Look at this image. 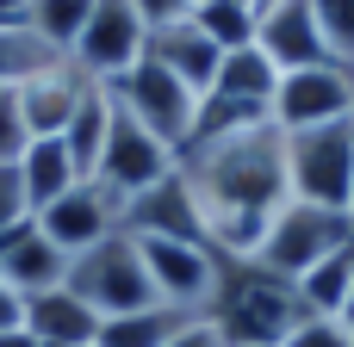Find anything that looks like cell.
Here are the masks:
<instances>
[{
    "mask_svg": "<svg viewBox=\"0 0 354 347\" xmlns=\"http://www.w3.org/2000/svg\"><path fill=\"white\" fill-rule=\"evenodd\" d=\"M112 99L137 118V124H149L174 155L193 143V124H199V93L180 81V75H168L162 62H137V68H124L118 81H112Z\"/></svg>",
    "mask_w": 354,
    "mask_h": 347,
    "instance_id": "8992f818",
    "label": "cell"
},
{
    "mask_svg": "<svg viewBox=\"0 0 354 347\" xmlns=\"http://www.w3.org/2000/svg\"><path fill=\"white\" fill-rule=\"evenodd\" d=\"M87 19H93V0H31V6H25V25H31L56 56H68V50L81 43Z\"/></svg>",
    "mask_w": 354,
    "mask_h": 347,
    "instance_id": "cb8c5ba5",
    "label": "cell"
},
{
    "mask_svg": "<svg viewBox=\"0 0 354 347\" xmlns=\"http://www.w3.org/2000/svg\"><path fill=\"white\" fill-rule=\"evenodd\" d=\"M25 143H31V130H25L19 99H12V87H6V93H0V168H12V161L25 155Z\"/></svg>",
    "mask_w": 354,
    "mask_h": 347,
    "instance_id": "f1b7e54d",
    "label": "cell"
},
{
    "mask_svg": "<svg viewBox=\"0 0 354 347\" xmlns=\"http://www.w3.org/2000/svg\"><path fill=\"white\" fill-rule=\"evenodd\" d=\"M56 62H68V56H56L25 19L0 25V87H19L25 75H44V68H56Z\"/></svg>",
    "mask_w": 354,
    "mask_h": 347,
    "instance_id": "603a6c76",
    "label": "cell"
},
{
    "mask_svg": "<svg viewBox=\"0 0 354 347\" xmlns=\"http://www.w3.org/2000/svg\"><path fill=\"white\" fill-rule=\"evenodd\" d=\"M311 6H317V31H324L330 56L354 68V0H311Z\"/></svg>",
    "mask_w": 354,
    "mask_h": 347,
    "instance_id": "484cf974",
    "label": "cell"
},
{
    "mask_svg": "<svg viewBox=\"0 0 354 347\" xmlns=\"http://www.w3.org/2000/svg\"><path fill=\"white\" fill-rule=\"evenodd\" d=\"M193 6H205V0H193Z\"/></svg>",
    "mask_w": 354,
    "mask_h": 347,
    "instance_id": "d590c367",
    "label": "cell"
},
{
    "mask_svg": "<svg viewBox=\"0 0 354 347\" xmlns=\"http://www.w3.org/2000/svg\"><path fill=\"white\" fill-rule=\"evenodd\" d=\"M62 286H68L81 304H93V310H100V323H106V317H131V310L162 304V298H156V286H149L143 248H137V236H124V230H118V236H106L100 248L75 255Z\"/></svg>",
    "mask_w": 354,
    "mask_h": 347,
    "instance_id": "5b68a950",
    "label": "cell"
},
{
    "mask_svg": "<svg viewBox=\"0 0 354 347\" xmlns=\"http://www.w3.org/2000/svg\"><path fill=\"white\" fill-rule=\"evenodd\" d=\"M143 248V267H149V286L168 310H187V317H205L212 298H218V279H224V255L212 242H168V236H137Z\"/></svg>",
    "mask_w": 354,
    "mask_h": 347,
    "instance_id": "52a82bcc",
    "label": "cell"
},
{
    "mask_svg": "<svg viewBox=\"0 0 354 347\" xmlns=\"http://www.w3.org/2000/svg\"><path fill=\"white\" fill-rule=\"evenodd\" d=\"M354 118V68L348 62H311V68H286L274 87V124L280 130H311V124H336Z\"/></svg>",
    "mask_w": 354,
    "mask_h": 347,
    "instance_id": "30bf717a",
    "label": "cell"
},
{
    "mask_svg": "<svg viewBox=\"0 0 354 347\" xmlns=\"http://www.w3.org/2000/svg\"><path fill=\"white\" fill-rule=\"evenodd\" d=\"M0 279H6L19 298H44V292H56V286L68 279V255H62L50 236H37V224H25V230L6 242V255H0Z\"/></svg>",
    "mask_w": 354,
    "mask_h": 347,
    "instance_id": "2e32d148",
    "label": "cell"
},
{
    "mask_svg": "<svg viewBox=\"0 0 354 347\" xmlns=\"http://www.w3.org/2000/svg\"><path fill=\"white\" fill-rule=\"evenodd\" d=\"M143 50H149V25L137 19V6H131V0H93V19H87V31H81V43L68 50V62H75L87 81L112 87L124 68L143 62Z\"/></svg>",
    "mask_w": 354,
    "mask_h": 347,
    "instance_id": "9c48e42d",
    "label": "cell"
},
{
    "mask_svg": "<svg viewBox=\"0 0 354 347\" xmlns=\"http://www.w3.org/2000/svg\"><path fill=\"white\" fill-rule=\"evenodd\" d=\"M354 242V211H324V205H305V199H286L268 224V236L255 242L249 267H261L268 279H286L299 286L317 261H330L336 248Z\"/></svg>",
    "mask_w": 354,
    "mask_h": 347,
    "instance_id": "3957f363",
    "label": "cell"
},
{
    "mask_svg": "<svg viewBox=\"0 0 354 347\" xmlns=\"http://www.w3.org/2000/svg\"><path fill=\"white\" fill-rule=\"evenodd\" d=\"M19 180H25V205H31V217H37L44 205H56V199L81 180V168L68 161L62 137H31L25 155H19Z\"/></svg>",
    "mask_w": 354,
    "mask_h": 347,
    "instance_id": "d6986e66",
    "label": "cell"
},
{
    "mask_svg": "<svg viewBox=\"0 0 354 347\" xmlns=\"http://www.w3.org/2000/svg\"><path fill=\"white\" fill-rule=\"evenodd\" d=\"M174 168H180V155H174L149 124H137V118L112 99V130H106V149H100L93 180H100L106 192H118V199H137V192H149L156 180H168Z\"/></svg>",
    "mask_w": 354,
    "mask_h": 347,
    "instance_id": "ba28073f",
    "label": "cell"
},
{
    "mask_svg": "<svg viewBox=\"0 0 354 347\" xmlns=\"http://www.w3.org/2000/svg\"><path fill=\"white\" fill-rule=\"evenodd\" d=\"M168 347H230V341L218 335V323H212V317H193V323H187V329H180Z\"/></svg>",
    "mask_w": 354,
    "mask_h": 347,
    "instance_id": "4dcf8cb0",
    "label": "cell"
},
{
    "mask_svg": "<svg viewBox=\"0 0 354 347\" xmlns=\"http://www.w3.org/2000/svg\"><path fill=\"white\" fill-rule=\"evenodd\" d=\"M193 317L187 310H168V304H149V310H131V317H106L100 323V341L93 347H168Z\"/></svg>",
    "mask_w": 354,
    "mask_h": 347,
    "instance_id": "44dd1931",
    "label": "cell"
},
{
    "mask_svg": "<svg viewBox=\"0 0 354 347\" xmlns=\"http://www.w3.org/2000/svg\"><path fill=\"white\" fill-rule=\"evenodd\" d=\"M31 224H37V236H50V242L75 261V255H87V248H100L106 236L124 230V199L106 192L100 180H75V186H68L56 205H44Z\"/></svg>",
    "mask_w": 354,
    "mask_h": 347,
    "instance_id": "8fae6325",
    "label": "cell"
},
{
    "mask_svg": "<svg viewBox=\"0 0 354 347\" xmlns=\"http://www.w3.org/2000/svg\"><path fill=\"white\" fill-rule=\"evenodd\" d=\"M193 25H199L224 56L255 43V6H249V0H205V6H193Z\"/></svg>",
    "mask_w": 354,
    "mask_h": 347,
    "instance_id": "d4e9b609",
    "label": "cell"
},
{
    "mask_svg": "<svg viewBox=\"0 0 354 347\" xmlns=\"http://www.w3.org/2000/svg\"><path fill=\"white\" fill-rule=\"evenodd\" d=\"M336 323H342V329L354 335V292H348V304H342V317H336Z\"/></svg>",
    "mask_w": 354,
    "mask_h": 347,
    "instance_id": "e575fe53",
    "label": "cell"
},
{
    "mask_svg": "<svg viewBox=\"0 0 354 347\" xmlns=\"http://www.w3.org/2000/svg\"><path fill=\"white\" fill-rule=\"evenodd\" d=\"M25 329L50 347H93L100 341V310L81 304L68 286H56L44 298H25Z\"/></svg>",
    "mask_w": 354,
    "mask_h": 347,
    "instance_id": "e0dca14e",
    "label": "cell"
},
{
    "mask_svg": "<svg viewBox=\"0 0 354 347\" xmlns=\"http://www.w3.org/2000/svg\"><path fill=\"white\" fill-rule=\"evenodd\" d=\"M274 87H280V68L261 56V43H249V50H230V56L218 62V81H212L205 99L249 106V112H268V118H274Z\"/></svg>",
    "mask_w": 354,
    "mask_h": 347,
    "instance_id": "ac0fdd59",
    "label": "cell"
},
{
    "mask_svg": "<svg viewBox=\"0 0 354 347\" xmlns=\"http://www.w3.org/2000/svg\"><path fill=\"white\" fill-rule=\"evenodd\" d=\"M124 236H168V242H205V217L199 199L187 186V174L174 168L168 180H156L149 192L124 199Z\"/></svg>",
    "mask_w": 354,
    "mask_h": 347,
    "instance_id": "4fadbf2b",
    "label": "cell"
},
{
    "mask_svg": "<svg viewBox=\"0 0 354 347\" xmlns=\"http://www.w3.org/2000/svg\"><path fill=\"white\" fill-rule=\"evenodd\" d=\"M6 329H25V298L0 279V335H6Z\"/></svg>",
    "mask_w": 354,
    "mask_h": 347,
    "instance_id": "1f68e13d",
    "label": "cell"
},
{
    "mask_svg": "<svg viewBox=\"0 0 354 347\" xmlns=\"http://www.w3.org/2000/svg\"><path fill=\"white\" fill-rule=\"evenodd\" d=\"M205 317L218 323V335L230 347H280V335L305 317V304L286 279H268L249 261H224V279Z\"/></svg>",
    "mask_w": 354,
    "mask_h": 347,
    "instance_id": "7a4b0ae2",
    "label": "cell"
},
{
    "mask_svg": "<svg viewBox=\"0 0 354 347\" xmlns=\"http://www.w3.org/2000/svg\"><path fill=\"white\" fill-rule=\"evenodd\" d=\"M106 130H112V87H87L81 93V106H75V118L62 124V149H68V161L81 168V180H93V168H100V149H106Z\"/></svg>",
    "mask_w": 354,
    "mask_h": 347,
    "instance_id": "ffe728a7",
    "label": "cell"
},
{
    "mask_svg": "<svg viewBox=\"0 0 354 347\" xmlns=\"http://www.w3.org/2000/svg\"><path fill=\"white\" fill-rule=\"evenodd\" d=\"M87 87H93V81H87L75 62H56V68H44V75H25V81L12 87L25 130H31V137H62V124L75 118V106H81Z\"/></svg>",
    "mask_w": 354,
    "mask_h": 347,
    "instance_id": "5bb4252c",
    "label": "cell"
},
{
    "mask_svg": "<svg viewBox=\"0 0 354 347\" xmlns=\"http://www.w3.org/2000/svg\"><path fill=\"white\" fill-rule=\"evenodd\" d=\"M25 224H31V205H25V180H19V161H12V168H0V242L19 236Z\"/></svg>",
    "mask_w": 354,
    "mask_h": 347,
    "instance_id": "83f0119b",
    "label": "cell"
},
{
    "mask_svg": "<svg viewBox=\"0 0 354 347\" xmlns=\"http://www.w3.org/2000/svg\"><path fill=\"white\" fill-rule=\"evenodd\" d=\"M0 347H50V341H37L31 329H6V335H0Z\"/></svg>",
    "mask_w": 354,
    "mask_h": 347,
    "instance_id": "d6a6232c",
    "label": "cell"
},
{
    "mask_svg": "<svg viewBox=\"0 0 354 347\" xmlns=\"http://www.w3.org/2000/svg\"><path fill=\"white\" fill-rule=\"evenodd\" d=\"M149 62H162L168 75H180L199 99L212 93V81H218V62H224V50L193 25V19H180V25H162V31H149V50H143Z\"/></svg>",
    "mask_w": 354,
    "mask_h": 347,
    "instance_id": "9a60e30c",
    "label": "cell"
},
{
    "mask_svg": "<svg viewBox=\"0 0 354 347\" xmlns=\"http://www.w3.org/2000/svg\"><path fill=\"white\" fill-rule=\"evenodd\" d=\"M255 43L261 56L286 75V68H311V62H336L324 31H317V6L311 0H261L255 6Z\"/></svg>",
    "mask_w": 354,
    "mask_h": 347,
    "instance_id": "7c38bea8",
    "label": "cell"
},
{
    "mask_svg": "<svg viewBox=\"0 0 354 347\" xmlns=\"http://www.w3.org/2000/svg\"><path fill=\"white\" fill-rule=\"evenodd\" d=\"M25 6H31V0H0V25H12V19H25Z\"/></svg>",
    "mask_w": 354,
    "mask_h": 347,
    "instance_id": "836d02e7",
    "label": "cell"
},
{
    "mask_svg": "<svg viewBox=\"0 0 354 347\" xmlns=\"http://www.w3.org/2000/svg\"><path fill=\"white\" fill-rule=\"evenodd\" d=\"M180 174H187V186L199 199L205 242L224 261H249L255 242L268 236L274 211L292 199L286 192V130L280 124H249V130L187 143Z\"/></svg>",
    "mask_w": 354,
    "mask_h": 347,
    "instance_id": "6da1fadb",
    "label": "cell"
},
{
    "mask_svg": "<svg viewBox=\"0 0 354 347\" xmlns=\"http://www.w3.org/2000/svg\"><path fill=\"white\" fill-rule=\"evenodd\" d=\"M137 6V19L149 25V31H162V25H180V19H193V0H131Z\"/></svg>",
    "mask_w": 354,
    "mask_h": 347,
    "instance_id": "f546056e",
    "label": "cell"
},
{
    "mask_svg": "<svg viewBox=\"0 0 354 347\" xmlns=\"http://www.w3.org/2000/svg\"><path fill=\"white\" fill-rule=\"evenodd\" d=\"M280 347H354V335L336 323V317H311V310H305V317L280 335Z\"/></svg>",
    "mask_w": 354,
    "mask_h": 347,
    "instance_id": "4316f807",
    "label": "cell"
},
{
    "mask_svg": "<svg viewBox=\"0 0 354 347\" xmlns=\"http://www.w3.org/2000/svg\"><path fill=\"white\" fill-rule=\"evenodd\" d=\"M286 192L324 211H354V118L286 130Z\"/></svg>",
    "mask_w": 354,
    "mask_h": 347,
    "instance_id": "277c9868",
    "label": "cell"
},
{
    "mask_svg": "<svg viewBox=\"0 0 354 347\" xmlns=\"http://www.w3.org/2000/svg\"><path fill=\"white\" fill-rule=\"evenodd\" d=\"M292 292H299V304H305L311 317H342V304H348V292H354V242L336 248L330 261H317Z\"/></svg>",
    "mask_w": 354,
    "mask_h": 347,
    "instance_id": "7402d4cb",
    "label": "cell"
}]
</instances>
